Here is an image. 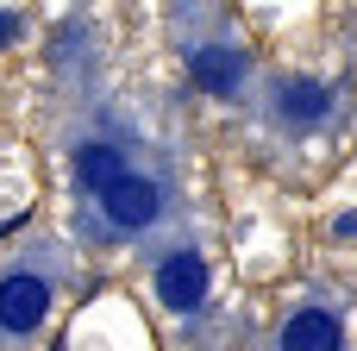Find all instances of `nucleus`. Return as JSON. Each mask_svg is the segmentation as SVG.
<instances>
[{
  "label": "nucleus",
  "mask_w": 357,
  "mask_h": 351,
  "mask_svg": "<svg viewBox=\"0 0 357 351\" xmlns=\"http://www.w3.org/2000/svg\"><path fill=\"white\" fill-rule=\"evenodd\" d=\"M157 295H163V308L195 314V308L207 301V257H201V251H169V257L157 264Z\"/></svg>",
  "instance_id": "nucleus-1"
},
{
  "label": "nucleus",
  "mask_w": 357,
  "mask_h": 351,
  "mask_svg": "<svg viewBox=\"0 0 357 351\" xmlns=\"http://www.w3.org/2000/svg\"><path fill=\"white\" fill-rule=\"evenodd\" d=\"M339 232H357V214H351V220H339Z\"/></svg>",
  "instance_id": "nucleus-9"
},
{
  "label": "nucleus",
  "mask_w": 357,
  "mask_h": 351,
  "mask_svg": "<svg viewBox=\"0 0 357 351\" xmlns=\"http://www.w3.org/2000/svg\"><path fill=\"white\" fill-rule=\"evenodd\" d=\"M100 207H107V220L119 226V232H144L151 220H157V207H163V195H157V182L151 176H119L107 195H100Z\"/></svg>",
  "instance_id": "nucleus-2"
},
{
  "label": "nucleus",
  "mask_w": 357,
  "mask_h": 351,
  "mask_svg": "<svg viewBox=\"0 0 357 351\" xmlns=\"http://www.w3.org/2000/svg\"><path fill=\"white\" fill-rule=\"evenodd\" d=\"M44 314H50V283L44 276H6L0 283V327L6 333H31V327H44Z\"/></svg>",
  "instance_id": "nucleus-3"
},
{
  "label": "nucleus",
  "mask_w": 357,
  "mask_h": 351,
  "mask_svg": "<svg viewBox=\"0 0 357 351\" xmlns=\"http://www.w3.org/2000/svg\"><path fill=\"white\" fill-rule=\"evenodd\" d=\"M326 107H333V88H320V82H282L276 88L282 126H314V119H326Z\"/></svg>",
  "instance_id": "nucleus-6"
},
{
  "label": "nucleus",
  "mask_w": 357,
  "mask_h": 351,
  "mask_svg": "<svg viewBox=\"0 0 357 351\" xmlns=\"http://www.w3.org/2000/svg\"><path fill=\"white\" fill-rule=\"evenodd\" d=\"M188 75H195V88H207V94H232V88L245 82V57H238L232 44H195V50H188Z\"/></svg>",
  "instance_id": "nucleus-4"
},
{
  "label": "nucleus",
  "mask_w": 357,
  "mask_h": 351,
  "mask_svg": "<svg viewBox=\"0 0 357 351\" xmlns=\"http://www.w3.org/2000/svg\"><path fill=\"white\" fill-rule=\"evenodd\" d=\"M13 38H19V13H0V50H6Z\"/></svg>",
  "instance_id": "nucleus-8"
},
{
  "label": "nucleus",
  "mask_w": 357,
  "mask_h": 351,
  "mask_svg": "<svg viewBox=\"0 0 357 351\" xmlns=\"http://www.w3.org/2000/svg\"><path fill=\"white\" fill-rule=\"evenodd\" d=\"M119 176H126V163H119V151H113V144H82V151H75V182H82V188L107 195Z\"/></svg>",
  "instance_id": "nucleus-7"
},
{
  "label": "nucleus",
  "mask_w": 357,
  "mask_h": 351,
  "mask_svg": "<svg viewBox=\"0 0 357 351\" xmlns=\"http://www.w3.org/2000/svg\"><path fill=\"white\" fill-rule=\"evenodd\" d=\"M282 351H345V333L326 308H307L282 327Z\"/></svg>",
  "instance_id": "nucleus-5"
}]
</instances>
